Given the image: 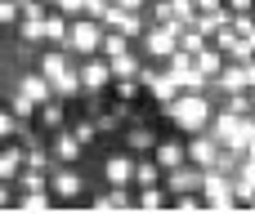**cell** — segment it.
<instances>
[{"label":"cell","mask_w":255,"mask_h":214,"mask_svg":"<svg viewBox=\"0 0 255 214\" xmlns=\"http://www.w3.org/2000/svg\"><path fill=\"white\" fill-rule=\"evenodd\" d=\"M4 206H13V188H9V179H0V210Z\"/></svg>","instance_id":"cell-39"},{"label":"cell","mask_w":255,"mask_h":214,"mask_svg":"<svg viewBox=\"0 0 255 214\" xmlns=\"http://www.w3.org/2000/svg\"><path fill=\"white\" fill-rule=\"evenodd\" d=\"M170 210L175 214H197V210H206V201H202V192H179V197H170Z\"/></svg>","instance_id":"cell-28"},{"label":"cell","mask_w":255,"mask_h":214,"mask_svg":"<svg viewBox=\"0 0 255 214\" xmlns=\"http://www.w3.org/2000/svg\"><path fill=\"white\" fill-rule=\"evenodd\" d=\"M49 152H54V161H58V165H76V161H81V152H85V143H81L72 130H54Z\"/></svg>","instance_id":"cell-12"},{"label":"cell","mask_w":255,"mask_h":214,"mask_svg":"<svg viewBox=\"0 0 255 214\" xmlns=\"http://www.w3.org/2000/svg\"><path fill=\"white\" fill-rule=\"evenodd\" d=\"M166 179V170L157 165V156L148 152V156H134V188H152V183H161Z\"/></svg>","instance_id":"cell-18"},{"label":"cell","mask_w":255,"mask_h":214,"mask_svg":"<svg viewBox=\"0 0 255 214\" xmlns=\"http://www.w3.org/2000/svg\"><path fill=\"white\" fill-rule=\"evenodd\" d=\"M161 71H166L179 89H206V85H211V76H206V71L193 63V54H184V49H175V54L161 63Z\"/></svg>","instance_id":"cell-5"},{"label":"cell","mask_w":255,"mask_h":214,"mask_svg":"<svg viewBox=\"0 0 255 214\" xmlns=\"http://www.w3.org/2000/svg\"><path fill=\"white\" fill-rule=\"evenodd\" d=\"M247 156H255V139H251V143H247Z\"/></svg>","instance_id":"cell-41"},{"label":"cell","mask_w":255,"mask_h":214,"mask_svg":"<svg viewBox=\"0 0 255 214\" xmlns=\"http://www.w3.org/2000/svg\"><path fill=\"white\" fill-rule=\"evenodd\" d=\"M13 94H22V98H31V103H45V98H54V85H49L40 71H22Z\"/></svg>","instance_id":"cell-14"},{"label":"cell","mask_w":255,"mask_h":214,"mask_svg":"<svg viewBox=\"0 0 255 214\" xmlns=\"http://www.w3.org/2000/svg\"><path fill=\"white\" fill-rule=\"evenodd\" d=\"M108 9H112V0H85V18H99V22H103Z\"/></svg>","instance_id":"cell-36"},{"label":"cell","mask_w":255,"mask_h":214,"mask_svg":"<svg viewBox=\"0 0 255 214\" xmlns=\"http://www.w3.org/2000/svg\"><path fill=\"white\" fill-rule=\"evenodd\" d=\"M94 210H134V197H130V188H108L103 197H94Z\"/></svg>","instance_id":"cell-23"},{"label":"cell","mask_w":255,"mask_h":214,"mask_svg":"<svg viewBox=\"0 0 255 214\" xmlns=\"http://www.w3.org/2000/svg\"><path fill=\"white\" fill-rule=\"evenodd\" d=\"M202 201H206V210H242V201L233 197V174H224V170H215V165H206V174H202Z\"/></svg>","instance_id":"cell-3"},{"label":"cell","mask_w":255,"mask_h":214,"mask_svg":"<svg viewBox=\"0 0 255 214\" xmlns=\"http://www.w3.org/2000/svg\"><path fill=\"white\" fill-rule=\"evenodd\" d=\"M9 107H13V116H18L22 125H27V121H36V107H40V103H31V98L13 94V98H9Z\"/></svg>","instance_id":"cell-31"},{"label":"cell","mask_w":255,"mask_h":214,"mask_svg":"<svg viewBox=\"0 0 255 214\" xmlns=\"http://www.w3.org/2000/svg\"><path fill=\"white\" fill-rule=\"evenodd\" d=\"M152 156H157V165H161V170H175V165H184V161H188L184 143H175V139L157 143V147H152Z\"/></svg>","instance_id":"cell-21"},{"label":"cell","mask_w":255,"mask_h":214,"mask_svg":"<svg viewBox=\"0 0 255 214\" xmlns=\"http://www.w3.org/2000/svg\"><path fill=\"white\" fill-rule=\"evenodd\" d=\"M49 9L67 13V18H81V13H85V0H49Z\"/></svg>","instance_id":"cell-35"},{"label":"cell","mask_w":255,"mask_h":214,"mask_svg":"<svg viewBox=\"0 0 255 214\" xmlns=\"http://www.w3.org/2000/svg\"><path fill=\"white\" fill-rule=\"evenodd\" d=\"M18 130H22V121L13 116V107H0V143L18 139Z\"/></svg>","instance_id":"cell-30"},{"label":"cell","mask_w":255,"mask_h":214,"mask_svg":"<svg viewBox=\"0 0 255 214\" xmlns=\"http://www.w3.org/2000/svg\"><path fill=\"white\" fill-rule=\"evenodd\" d=\"M72 134H76V139H81V143H85V147H90V143H94V139H99V125H94V116H81V121H76V125H72Z\"/></svg>","instance_id":"cell-32"},{"label":"cell","mask_w":255,"mask_h":214,"mask_svg":"<svg viewBox=\"0 0 255 214\" xmlns=\"http://www.w3.org/2000/svg\"><path fill=\"white\" fill-rule=\"evenodd\" d=\"M148 94H152V103H170V98L179 94V85H175V80H170V76L161 71V76H157V80L148 85Z\"/></svg>","instance_id":"cell-29"},{"label":"cell","mask_w":255,"mask_h":214,"mask_svg":"<svg viewBox=\"0 0 255 214\" xmlns=\"http://www.w3.org/2000/svg\"><path fill=\"white\" fill-rule=\"evenodd\" d=\"M67 31H72V18L58 13V9H49V13H45V45L67 49Z\"/></svg>","instance_id":"cell-15"},{"label":"cell","mask_w":255,"mask_h":214,"mask_svg":"<svg viewBox=\"0 0 255 214\" xmlns=\"http://www.w3.org/2000/svg\"><path fill=\"white\" fill-rule=\"evenodd\" d=\"M193 4H197V13H202V9H220L224 0H193Z\"/></svg>","instance_id":"cell-40"},{"label":"cell","mask_w":255,"mask_h":214,"mask_svg":"<svg viewBox=\"0 0 255 214\" xmlns=\"http://www.w3.org/2000/svg\"><path fill=\"white\" fill-rule=\"evenodd\" d=\"M211 134H215V143L220 147H233V152H242L247 156V143L255 139V116H233V112H215L211 116V125H206Z\"/></svg>","instance_id":"cell-2"},{"label":"cell","mask_w":255,"mask_h":214,"mask_svg":"<svg viewBox=\"0 0 255 214\" xmlns=\"http://www.w3.org/2000/svg\"><path fill=\"white\" fill-rule=\"evenodd\" d=\"M184 152H188V161H193V165H202V170H206V165H215L220 143H215V134H211V130H197V139H188V143H184Z\"/></svg>","instance_id":"cell-11"},{"label":"cell","mask_w":255,"mask_h":214,"mask_svg":"<svg viewBox=\"0 0 255 214\" xmlns=\"http://www.w3.org/2000/svg\"><path fill=\"white\" fill-rule=\"evenodd\" d=\"M103 179H108V188H134V156L130 152H112L103 161Z\"/></svg>","instance_id":"cell-10"},{"label":"cell","mask_w":255,"mask_h":214,"mask_svg":"<svg viewBox=\"0 0 255 214\" xmlns=\"http://www.w3.org/2000/svg\"><path fill=\"white\" fill-rule=\"evenodd\" d=\"M103 22L99 18H72V31H67V49L76 54V58H85V54H99V40H103Z\"/></svg>","instance_id":"cell-6"},{"label":"cell","mask_w":255,"mask_h":214,"mask_svg":"<svg viewBox=\"0 0 255 214\" xmlns=\"http://www.w3.org/2000/svg\"><path fill=\"white\" fill-rule=\"evenodd\" d=\"M251 116H255V89H251Z\"/></svg>","instance_id":"cell-42"},{"label":"cell","mask_w":255,"mask_h":214,"mask_svg":"<svg viewBox=\"0 0 255 214\" xmlns=\"http://www.w3.org/2000/svg\"><path fill=\"white\" fill-rule=\"evenodd\" d=\"M112 89H117V98H121V103H134V98H139V89H143V85H139V80H134V76H130V80H112Z\"/></svg>","instance_id":"cell-33"},{"label":"cell","mask_w":255,"mask_h":214,"mask_svg":"<svg viewBox=\"0 0 255 214\" xmlns=\"http://www.w3.org/2000/svg\"><path fill=\"white\" fill-rule=\"evenodd\" d=\"M13 206H18V210H27V214H45L49 206H54V192H49V188H40V192H18V197H13Z\"/></svg>","instance_id":"cell-24"},{"label":"cell","mask_w":255,"mask_h":214,"mask_svg":"<svg viewBox=\"0 0 255 214\" xmlns=\"http://www.w3.org/2000/svg\"><path fill=\"white\" fill-rule=\"evenodd\" d=\"M76 71H81V89H85V94H103V89L112 85V67H108L103 54H85V58L76 63Z\"/></svg>","instance_id":"cell-7"},{"label":"cell","mask_w":255,"mask_h":214,"mask_svg":"<svg viewBox=\"0 0 255 214\" xmlns=\"http://www.w3.org/2000/svg\"><path fill=\"white\" fill-rule=\"evenodd\" d=\"M202 165H193V161H184V165H175V170H166V192L170 197H179V192H202Z\"/></svg>","instance_id":"cell-9"},{"label":"cell","mask_w":255,"mask_h":214,"mask_svg":"<svg viewBox=\"0 0 255 214\" xmlns=\"http://www.w3.org/2000/svg\"><path fill=\"white\" fill-rule=\"evenodd\" d=\"M224 9H229V13H251L255 0H224Z\"/></svg>","instance_id":"cell-38"},{"label":"cell","mask_w":255,"mask_h":214,"mask_svg":"<svg viewBox=\"0 0 255 214\" xmlns=\"http://www.w3.org/2000/svg\"><path fill=\"white\" fill-rule=\"evenodd\" d=\"M45 13H49V0H27L18 18H31V22H45Z\"/></svg>","instance_id":"cell-34"},{"label":"cell","mask_w":255,"mask_h":214,"mask_svg":"<svg viewBox=\"0 0 255 214\" xmlns=\"http://www.w3.org/2000/svg\"><path fill=\"white\" fill-rule=\"evenodd\" d=\"M49 192H54V201H76L81 192H85V179L76 174V165H49Z\"/></svg>","instance_id":"cell-8"},{"label":"cell","mask_w":255,"mask_h":214,"mask_svg":"<svg viewBox=\"0 0 255 214\" xmlns=\"http://www.w3.org/2000/svg\"><path fill=\"white\" fill-rule=\"evenodd\" d=\"M179 31H184V22H148V31L139 36V45H143V58H152V63H166V58L179 49Z\"/></svg>","instance_id":"cell-4"},{"label":"cell","mask_w":255,"mask_h":214,"mask_svg":"<svg viewBox=\"0 0 255 214\" xmlns=\"http://www.w3.org/2000/svg\"><path fill=\"white\" fill-rule=\"evenodd\" d=\"M193 63H197V67H202L206 76H220V67H224L229 58H224V54H220L215 45H206V49H197V54H193Z\"/></svg>","instance_id":"cell-27"},{"label":"cell","mask_w":255,"mask_h":214,"mask_svg":"<svg viewBox=\"0 0 255 214\" xmlns=\"http://www.w3.org/2000/svg\"><path fill=\"white\" fill-rule=\"evenodd\" d=\"M134 210H170V192H166V183L139 188V192H134Z\"/></svg>","instance_id":"cell-19"},{"label":"cell","mask_w":255,"mask_h":214,"mask_svg":"<svg viewBox=\"0 0 255 214\" xmlns=\"http://www.w3.org/2000/svg\"><path fill=\"white\" fill-rule=\"evenodd\" d=\"M108 67H112V80H130V76H139V67H143V54H139V49H126V54L108 58Z\"/></svg>","instance_id":"cell-17"},{"label":"cell","mask_w":255,"mask_h":214,"mask_svg":"<svg viewBox=\"0 0 255 214\" xmlns=\"http://www.w3.org/2000/svg\"><path fill=\"white\" fill-rule=\"evenodd\" d=\"M63 103H67V98H58V94H54V98H45V103L36 107V121H40V130H45V134H54V130H63V125H67V107H63Z\"/></svg>","instance_id":"cell-13"},{"label":"cell","mask_w":255,"mask_h":214,"mask_svg":"<svg viewBox=\"0 0 255 214\" xmlns=\"http://www.w3.org/2000/svg\"><path fill=\"white\" fill-rule=\"evenodd\" d=\"M18 170H22V143H13V139H9V143L0 147V179H9V183H13V179H18Z\"/></svg>","instance_id":"cell-22"},{"label":"cell","mask_w":255,"mask_h":214,"mask_svg":"<svg viewBox=\"0 0 255 214\" xmlns=\"http://www.w3.org/2000/svg\"><path fill=\"white\" fill-rule=\"evenodd\" d=\"M238 174H242V179H247V183L255 188V156H242V165H238Z\"/></svg>","instance_id":"cell-37"},{"label":"cell","mask_w":255,"mask_h":214,"mask_svg":"<svg viewBox=\"0 0 255 214\" xmlns=\"http://www.w3.org/2000/svg\"><path fill=\"white\" fill-rule=\"evenodd\" d=\"M126 49H134V40L108 27V31H103V40H99V54H103V58H117V54H126Z\"/></svg>","instance_id":"cell-25"},{"label":"cell","mask_w":255,"mask_h":214,"mask_svg":"<svg viewBox=\"0 0 255 214\" xmlns=\"http://www.w3.org/2000/svg\"><path fill=\"white\" fill-rule=\"evenodd\" d=\"M121 139H126V152H130V156H148V152L157 147V134H152L148 125H130Z\"/></svg>","instance_id":"cell-16"},{"label":"cell","mask_w":255,"mask_h":214,"mask_svg":"<svg viewBox=\"0 0 255 214\" xmlns=\"http://www.w3.org/2000/svg\"><path fill=\"white\" fill-rule=\"evenodd\" d=\"M161 112H166V121H170L175 130L197 134V130L211 125V116H215V98H211L206 89H179L170 103H161Z\"/></svg>","instance_id":"cell-1"},{"label":"cell","mask_w":255,"mask_h":214,"mask_svg":"<svg viewBox=\"0 0 255 214\" xmlns=\"http://www.w3.org/2000/svg\"><path fill=\"white\" fill-rule=\"evenodd\" d=\"M13 4H18V9H22V4H27V0H13Z\"/></svg>","instance_id":"cell-43"},{"label":"cell","mask_w":255,"mask_h":214,"mask_svg":"<svg viewBox=\"0 0 255 214\" xmlns=\"http://www.w3.org/2000/svg\"><path fill=\"white\" fill-rule=\"evenodd\" d=\"M49 85H54V94H58V98H81V94H85V89H81V71H76V63H72L67 71H58Z\"/></svg>","instance_id":"cell-20"},{"label":"cell","mask_w":255,"mask_h":214,"mask_svg":"<svg viewBox=\"0 0 255 214\" xmlns=\"http://www.w3.org/2000/svg\"><path fill=\"white\" fill-rule=\"evenodd\" d=\"M13 183H18V192H40V188H49V170H31V165H22Z\"/></svg>","instance_id":"cell-26"}]
</instances>
